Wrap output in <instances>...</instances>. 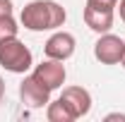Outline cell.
Segmentation results:
<instances>
[{
    "mask_svg": "<svg viewBox=\"0 0 125 122\" xmlns=\"http://www.w3.org/2000/svg\"><path fill=\"white\" fill-rule=\"evenodd\" d=\"M65 7L55 0H31L24 5L19 22L29 31H51L65 24Z\"/></svg>",
    "mask_w": 125,
    "mask_h": 122,
    "instance_id": "6da1fadb",
    "label": "cell"
},
{
    "mask_svg": "<svg viewBox=\"0 0 125 122\" xmlns=\"http://www.w3.org/2000/svg\"><path fill=\"white\" fill-rule=\"evenodd\" d=\"M0 65L7 70V72H15V74H24L34 65V55L31 50L17 36L12 38H2L0 41Z\"/></svg>",
    "mask_w": 125,
    "mask_h": 122,
    "instance_id": "7a4b0ae2",
    "label": "cell"
},
{
    "mask_svg": "<svg viewBox=\"0 0 125 122\" xmlns=\"http://www.w3.org/2000/svg\"><path fill=\"white\" fill-rule=\"evenodd\" d=\"M123 53H125V41L108 31L94 43V58L101 65H118L123 60Z\"/></svg>",
    "mask_w": 125,
    "mask_h": 122,
    "instance_id": "3957f363",
    "label": "cell"
},
{
    "mask_svg": "<svg viewBox=\"0 0 125 122\" xmlns=\"http://www.w3.org/2000/svg\"><path fill=\"white\" fill-rule=\"evenodd\" d=\"M19 98L29 108H43L51 103V89L31 74V77H24V81L19 84Z\"/></svg>",
    "mask_w": 125,
    "mask_h": 122,
    "instance_id": "277c9868",
    "label": "cell"
},
{
    "mask_svg": "<svg viewBox=\"0 0 125 122\" xmlns=\"http://www.w3.org/2000/svg\"><path fill=\"white\" fill-rule=\"evenodd\" d=\"M43 53H46V58L60 60V62L67 60V58H72V53H75V36L67 34V31H55L46 41Z\"/></svg>",
    "mask_w": 125,
    "mask_h": 122,
    "instance_id": "5b68a950",
    "label": "cell"
},
{
    "mask_svg": "<svg viewBox=\"0 0 125 122\" xmlns=\"http://www.w3.org/2000/svg\"><path fill=\"white\" fill-rule=\"evenodd\" d=\"M60 101L70 108V113L75 115V120L89 115V110H92V96L82 86H67V89H62Z\"/></svg>",
    "mask_w": 125,
    "mask_h": 122,
    "instance_id": "8992f818",
    "label": "cell"
},
{
    "mask_svg": "<svg viewBox=\"0 0 125 122\" xmlns=\"http://www.w3.org/2000/svg\"><path fill=\"white\" fill-rule=\"evenodd\" d=\"M34 77L39 79V81H43L51 91H55V89H60L62 84H65V67L60 65V60H43L41 65H36V70H34Z\"/></svg>",
    "mask_w": 125,
    "mask_h": 122,
    "instance_id": "52a82bcc",
    "label": "cell"
},
{
    "mask_svg": "<svg viewBox=\"0 0 125 122\" xmlns=\"http://www.w3.org/2000/svg\"><path fill=\"white\" fill-rule=\"evenodd\" d=\"M84 24L96 34H106L113 26V10L111 7H96V5H87L84 7Z\"/></svg>",
    "mask_w": 125,
    "mask_h": 122,
    "instance_id": "ba28073f",
    "label": "cell"
},
{
    "mask_svg": "<svg viewBox=\"0 0 125 122\" xmlns=\"http://www.w3.org/2000/svg\"><path fill=\"white\" fill-rule=\"evenodd\" d=\"M46 117H48V122H72L75 120V115L70 113V108L65 105L60 98L46 105Z\"/></svg>",
    "mask_w": 125,
    "mask_h": 122,
    "instance_id": "9c48e42d",
    "label": "cell"
},
{
    "mask_svg": "<svg viewBox=\"0 0 125 122\" xmlns=\"http://www.w3.org/2000/svg\"><path fill=\"white\" fill-rule=\"evenodd\" d=\"M17 22H15V17L12 15H7V17H0V41L2 38H12V36H17Z\"/></svg>",
    "mask_w": 125,
    "mask_h": 122,
    "instance_id": "30bf717a",
    "label": "cell"
},
{
    "mask_svg": "<svg viewBox=\"0 0 125 122\" xmlns=\"http://www.w3.org/2000/svg\"><path fill=\"white\" fill-rule=\"evenodd\" d=\"M87 5H96V7H115L118 5V0H87Z\"/></svg>",
    "mask_w": 125,
    "mask_h": 122,
    "instance_id": "8fae6325",
    "label": "cell"
},
{
    "mask_svg": "<svg viewBox=\"0 0 125 122\" xmlns=\"http://www.w3.org/2000/svg\"><path fill=\"white\" fill-rule=\"evenodd\" d=\"M12 15V0H0V17Z\"/></svg>",
    "mask_w": 125,
    "mask_h": 122,
    "instance_id": "7c38bea8",
    "label": "cell"
},
{
    "mask_svg": "<svg viewBox=\"0 0 125 122\" xmlns=\"http://www.w3.org/2000/svg\"><path fill=\"white\" fill-rule=\"evenodd\" d=\"M106 120H125V115H120V113H111V115H106Z\"/></svg>",
    "mask_w": 125,
    "mask_h": 122,
    "instance_id": "4fadbf2b",
    "label": "cell"
},
{
    "mask_svg": "<svg viewBox=\"0 0 125 122\" xmlns=\"http://www.w3.org/2000/svg\"><path fill=\"white\" fill-rule=\"evenodd\" d=\"M118 12H120V19L125 22V0H120V5H118Z\"/></svg>",
    "mask_w": 125,
    "mask_h": 122,
    "instance_id": "5bb4252c",
    "label": "cell"
},
{
    "mask_svg": "<svg viewBox=\"0 0 125 122\" xmlns=\"http://www.w3.org/2000/svg\"><path fill=\"white\" fill-rule=\"evenodd\" d=\"M2 96H5V81H2V77H0V101H2Z\"/></svg>",
    "mask_w": 125,
    "mask_h": 122,
    "instance_id": "9a60e30c",
    "label": "cell"
},
{
    "mask_svg": "<svg viewBox=\"0 0 125 122\" xmlns=\"http://www.w3.org/2000/svg\"><path fill=\"white\" fill-rule=\"evenodd\" d=\"M120 65H123V67H125V53H123V60H120Z\"/></svg>",
    "mask_w": 125,
    "mask_h": 122,
    "instance_id": "2e32d148",
    "label": "cell"
}]
</instances>
